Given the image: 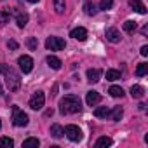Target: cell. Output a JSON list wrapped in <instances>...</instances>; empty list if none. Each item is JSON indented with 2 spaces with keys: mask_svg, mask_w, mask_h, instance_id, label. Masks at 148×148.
Wrapping results in <instances>:
<instances>
[{
  "mask_svg": "<svg viewBox=\"0 0 148 148\" xmlns=\"http://www.w3.org/2000/svg\"><path fill=\"white\" fill-rule=\"evenodd\" d=\"M82 110V103L80 98L75 94H66L64 98L59 99V112L63 115H73V113H79Z\"/></svg>",
  "mask_w": 148,
  "mask_h": 148,
  "instance_id": "obj_1",
  "label": "cell"
},
{
  "mask_svg": "<svg viewBox=\"0 0 148 148\" xmlns=\"http://www.w3.org/2000/svg\"><path fill=\"white\" fill-rule=\"evenodd\" d=\"M4 75H5V84H7L9 91L11 92H18L19 87H21V77H19V73L16 70H12L11 66H7L5 71H4Z\"/></svg>",
  "mask_w": 148,
  "mask_h": 148,
  "instance_id": "obj_2",
  "label": "cell"
},
{
  "mask_svg": "<svg viewBox=\"0 0 148 148\" xmlns=\"http://www.w3.org/2000/svg\"><path fill=\"white\" fill-rule=\"evenodd\" d=\"M28 122H30L28 115L23 110H19L18 106H12V124L16 127H25V125H28Z\"/></svg>",
  "mask_w": 148,
  "mask_h": 148,
  "instance_id": "obj_3",
  "label": "cell"
},
{
  "mask_svg": "<svg viewBox=\"0 0 148 148\" xmlns=\"http://www.w3.org/2000/svg\"><path fill=\"white\" fill-rule=\"evenodd\" d=\"M44 103H45V94L42 91L33 92V96L30 98V108L32 110H42L44 108Z\"/></svg>",
  "mask_w": 148,
  "mask_h": 148,
  "instance_id": "obj_4",
  "label": "cell"
},
{
  "mask_svg": "<svg viewBox=\"0 0 148 148\" xmlns=\"http://www.w3.org/2000/svg\"><path fill=\"white\" fill-rule=\"evenodd\" d=\"M64 134H66V138H68L70 141H75V143L84 138L80 127H77V125H66V127H64Z\"/></svg>",
  "mask_w": 148,
  "mask_h": 148,
  "instance_id": "obj_5",
  "label": "cell"
},
{
  "mask_svg": "<svg viewBox=\"0 0 148 148\" xmlns=\"http://www.w3.org/2000/svg\"><path fill=\"white\" fill-rule=\"evenodd\" d=\"M45 47L49 51H63L66 47V44H64V40L61 37H49L45 40Z\"/></svg>",
  "mask_w": 148,
  "mask_h": 148,
  "instance_id": "obj_6",
  "label": "cell"
},
{
  "mask_svg": "<svg viewBox=\"0 0 148 148\" xmlns=\"http://www.w3.org/2000/svg\"><path fill=\"white\" fill-rule=\"evenodd\" d=\"M18 64H19V68H21L23 73H30L33 70V59L30 56H21L18 59Z\"/></svg>",
  "mask_w": 148,
  "mask_h": 148,
  "instance_id": "obj_7",
  "label": "cell"
},
{
  "mask_svg": "<svg viewBox=\"0 0 148 148\" xmlns=\"http://www.w3.org/2000/svg\"><path fill=\"white\" fill-rule=\"evenodd\" d=\"M70 37H71V38H75V40H80V42H84V40L87 38V30H86V28H82V26H79V28H73V30L70 32Z\"/></svg>",
  "mask_w": 148,
  "mask_h": 148,
  "instance_id": "obj_8",
  "label": "cell"
},
{
  "mask_svg": "<svg viewBox=\"0 0 148 148\" xmlns=\"http://www.w3.org/2000/svg\"><path fill=\"white\" fill-rule=\"evenodd\" d=\"M105 37H106V40H108V42H112V44H119V42H120V38H122L117 28H108V30H106V33H105Z\"/></svg>",
  "mask_w": 148,
  "mask_h": 148,
  "instance_id": "obj_9",
  "label": "cell"
},
{
  "mask_svg": "<svg viewBox=\"0 0 148 148\" xmlns=\"http://www.w3.org/2000/svg\"><path fill=\"white\" fill-rule=\"evenodd\" d=\"M99 79H101V70H98V68H89L87 70V80L91 84L99 82Z\"/></svg>",
  "mask_w": 148,
  "mask_h": 148,
  "instance_id": "obj_10",
  "label": "cell"
},
{
  "mask_svg": "<svg viewBox=\"0 0 148 148\" xmlns=\"http://www.w3.org/2000/svg\"><path fill=\"white\" fill-rule=\"evenodd\" d=\"M86 101H87L89 106H96V105L101 101V96H99V92H96V91H89L87 96H86Z\"/></svg>",
  "mask_w": 148,
  "mask_h": 148,
  "instance_id": "obj_11",
  "label": "cell"
},
{
  "mask_svg": "<svg viewBox=\"0 0 148 148\" xmlns=\"http://www.w3.org/2000/svg\"><path fill=\"white\" fill-rule=\"evenodd\" d=\"M129 7L132 11L139 12V14H146V7H145V4L141 2V0H129Z\"/></svg>",
  "mask_w": 148,
  "mask_h": 148,
  "instance_id": "obj_12",
  "label": "cell"
},
{
  "mask_svg": "<svg viewBox=\"0 0 148 148\" xmlns=\"http://www.w3.org/2000/svg\"><path fill=\"white\" fill-rule=\"evenodd\" d=\"M112 143H113L112 138H108V136H101V138L96 139L94 146H96V148H105V146H112Z\"/></svg>",
  "mask_w": 148,
  "mask_h": 148,
  "instance_id": "obj_13",
  "label": "cell"
},
{
  "mask_svg": "<svg viewBox=\"0 0 148 148\" xmlns=\"http://www.w3.org/2000/svg\"><path fill=\"white\" fill-rule=\"evenodd\" d=\"M16 25H18L19 28H25V26L28 25V14H26V12H18V14H16Z\"/></svg>",
  "mask_w": 148,
  "mask_h": 148,
  "instance_id": "obj_14",
  "label": "cell"
},
{
  "mask_svg": "<svg viewBox=\"0 0 148 148\" xmlns=\"http://www.w3.org/2000/svg\"><path fill=\"white\" fill-rule=\"evenodd\" d=\"M63 134H64V129H63L59 124H54V125H51V136H52V138L59 139V138H63Z\"/></svg>",
  "mask_w": 148,
  "mask_h": 148,
  "instance_id": "obj_15",
  "label": "cell"
},
{
  "mask_svg": "<svg viewBox=\"0 0 148 148\" xmlns=\"http://www.w3.org/2000/svg\"><path fill=\"white\" fill-rule=\"evenodd\" d=\"M47 64H49L52 70H59V68H61V59L56 58V56H47Z\"/></svg>",
  "mask_w": 148,
  "mask_h": 148,
  "instance_id": "obj_16",
  "label": "cell"
},
{
  "mask_svg": "<svg viewBox=\"0 0 148 148\" xmlns=\"http://www.w3.org/2000/svg\"><path fill=\"white\" fill-rule=\"evenodd\" d=\"M131 96L136 98V99H141V98L145 96V89H143L141 86H132V87H131Z\"/></svg>",
  "mask_w": 148,
  "mask_h": 148,
  "instance_id": "obj_17",
  "label": "cell"
},
{
  "mask_svg": "<svg viewBox=\"0 0 148 148\" xmlns=\"http://www.w3.org/2000/svg\"><path fill=\"white\" fill-rule=\"evenodd\" d=\"M122 115H124L122 106H115V108L110 112V117H112V120H113V122H119V120L122 119Z\"/></svg>",
  "mask_w": 148,
  "mask_h": 148,
  "instance_id": "obj_18",
  "label": "cell"
},
{
  "mask_svg": "<svg viewBox=\"0 0 148 148\" xmlns=\"http://www.w3.org/2000/svg\"><path fill=\"white\" fill-rule=\"evenodd\" d=\"M108 115H110V108H106V106H99L94 110V117H98V119H106Z\"/></svg>",
  "mask_w": 148,
  "mask_h": 148,
  "instance_id": "obj_19",
  "label": "cell"
},
{
  "mask_svg": "<svg viewBox=\"0 0 148 148\" xmlns=\"http://www.w3.org/2000/svg\"><path fill=\"white\" fill-rule=\"evenodd\" d=\"M108 92H110V96H113V98H122V96H124V89L119 87V86H112V87L108 89Z\"/></svg>",
  "mask_w": 148,
  "mask_h": 148,
  "instance_id": "obj_20",
  "label": "cell"
},
{
  "mask_svg": "<svg viewBox=\"0 0 148 148\" xmlns=\"http://www.w3.org/2000/svg\"><path fill=\"white\" fill-rule=\"evenodd\" d=\"M9 19H11V9L9 11L0 9V26H4L5 23H9Z\"/></svg>",
  "mask_w": 148,
  "mask_h": 148,
  "instance_id": "obj_21",
  "label": "cell"
},
{
  "mask_svg": "<svg viewBox=\"0 0 148 148\" xmlns=\"http://www.w3.org/2000/svg\"><path fill=\"white\" fill-rule=\"evenodd\" d=\"M52 2H54V9H56V12H58V14H63L64 9H66V2H64V0H52Z\"/></svg>",
  "mask_w": 148,
  "mask_h": 148,
  "instance_id": "obj_22",
  "label": "cell"
},
{
  "mask_svg": "<svg viewBox=\"0 0 148 148\" xmlns=\"http://www.w3.org/2000/svg\"><path fill=\"white\" fill-rule=\"evenodd\" d=\"M119 79H120V71H117V70H108V71H106V80L115 82V80H119Z\"/></svg>",
  "mask_w": 148,
  "mask_h": 148,
  "instance_id": "obj_23",
  "label": "cell"
},
{
  "mask_svg": "<svg viewBox=\"0 0 148 148\" xmlns=\"http://www.w3.org/2000/svg\"><path fill=\"white\" fill-rule=\"evenodd\" d=\"M146 73H148V64L146 63H139L138 68H136V75L138 77H145Z\"/></svg>",
  "mask_w": 148,
  "mask_h": 148,
  "instance_id": "obj_24",
  "label": "cell"
},
{
  "mask_svg": "<svg viewBox=\"0 0 148 148\" xmlns=\"http://www.w3.org/2000/svg\"><path fill=\"white\" fill-rule=\"evenodd\" d=\"M84 9H86V14H87V16H94V14L98 12L96 5H94L92 2H86V4H84Z\"/></svg>",
  "mask_w": 148,
  "mask_h": 148,
  "instance_id": "obj_25",
  "label": "cell"
},
{
  "mask_svg": "<svg viewBox=\"0 0 148 148\" xmlns=\"http://www.w3.org/2000/svg\"><path fill=\"white\" fill-rule=\"evenodd\" d=\"M136 28H138V23H136V21H131V19H129V21L124 23V30H125L127 33H134Z\"/></svg>",
  "mask_w": 148,
  "mask_h": 148,
  "instance_id": "obj_26",
  "label": "cell"
},
{
  "mask_svg": "<svg viewBox=\"0 0 148 148\" xmlns=\"http://www.w3.org/2000/svg\"><path fill=\"white\" fill-rule=\"evenodd\" d=\"M12 146H14L12 138H7V136L0 138V148H12Z\"/></svg>",
  "mask_w": 148,
  "mask_h": 148,
  "instance_id": "obj_27",
  "label": "cell"
},
{
  "mask_svg": "<svg viewBox=\"0 0 148 148\" xmlns=\"http://www.w3.org/2000/svg\"><path fill=\"white\" fill-rule=\"evenodd\" d=\"M113 7V0H101L99 2V9L101 11H110Z\"/></svg>",
  "mask_w": 148,
  "mask_h": 148,
  "instance_id": "obj_28",
  "label": "cell"
},
{
  "mask_svg": "<svg viewBox=\"0 0 148 148\" xmlns=\"http://www.w3.org/2000/svg\"><path fill=\"white\" fill-rule=\"evenodd\" d=\"M26 45H28L30 51H37V47H38V40H37L35 37H30V38L26 40Z\"/></svg>",
  "mask_w": 148,
  "mask_h": 148,
  "instance_id": "obj_29",
  "label": "cell"
},
{
  "mask_svg": "<svg viewBox=\"0 0 148 148\" xmlns=\"http://www.w3.org/2000/svg\"><path fill=\"white\" fill-rule=\"evenodd\" d=\"M38 145H40V141L37 138H28V139L23 141V146L25 148H28V146H38Z\"/></svg>",
  "mask_w": 148,
  "mask_h": 148,
  "instance_id": "obj_30",
  "label": "cell"
},
{
  "mask_svg": "<svg viewBox=\"0 0 148 148\" xmlns=\"http://www.w3.org/2000/svg\"><path fill=\"white\" fill-rule=\"evenodd\" d=\"M7 47H9L11 51H16V49H18V42H16V40H9V42H7Z\"/></svg>",
  "mask_w": 148,
  "mask_h": 148,
  "instance_id": "obj_31",
  "label": "cell"
},
{
  "mask_svg": "<svg viewBox=\"0 0 148 148\" xmlns=\"http://www.w3.org/2000/svg\"><path fill=\"white\" fill-rule=\"evenodd\" d=\"M139 52H141V56H148V45H143Z\"/></svg>",
  "mask_w": 148,
  "mask_h": 148,
  "instance_id": "obj_32",
  "label": "cell"
},
{
  "mask_svg": "<svg viewBox=\"0 0 148 148\" xmlns=\"http://www.w3.org/2000/svg\"><path fill=\"white\" fill-rule=\"evenodd\" d=\"M141 33H143V35H148V25H145V26H143V30H141Z\"/></svg>",
  "mask_w": 148,
  "mask_h": 148,
  "instance_id": "obj_33",
  "label": "cell"
},
{
  "mask_svg": "<svg viewBox=\"0 0 148 148\" xmlns=\"http://www.w3.org/2000/svg\"><path fill=\"white\" fill-rule=\"evenodd\" d=\"M5 68H7V64H0V73H4V71H5Z\"/></svg>",
  "mask_w": 148,
  "mask_h": 148,
  "instance_id": "obj_34",
  "label": "cell"
},
{
  "mask_svg": "<svg viewBox=\"0 0 148 148\" xmlns=\"http://www.w3.org/2000/svg\"><path fill=\"white\" fill-rule=\"evenodd\" d=\"M26 2H30V4H37L38 0H26Z\"/></svg>",
  "mask_w": 148,
  "mask_h": 148,
  "instance_id": "obj_35",
  "label": "cell"
},
{
  "mask_svg": "<svg viewBox=\"0 0 148 148\" xmlns=\"http://www.w3.org/2000/svg\"><path fill=\"white\" fill-rule=\"evenodd\" d=\"M4 94V89H2V84H0V96H2Z\"/></svg>",
  "mask_w": 148,
  "mask_h": 148,
  "instance_id": "obj_36",
  "label": "cell"
},
{
  "mask_svg": "<svg viewBox=\"0 0 148 148\" xmlns=\"http://www.w3.org/2000/svg\"><path fill=\"white\" fill-rule=\"evenodd\" d=\"M0 127H2V122H0Z\"/></svg>",
  "mask_w": 148,
  "mask_h": 148,
  "instance_id": "obj_37",
  "label": "cell"
}]
</instances>
